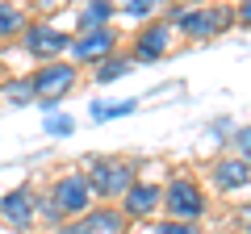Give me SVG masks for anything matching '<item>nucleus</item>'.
Segmentation results:
<instances>
[{"mask_svg": "<svg viewBox=\"0 0 251 234\" xmlns=\"http://www.w3.org/2000/svg\"><path fill=\"white\" fill-rule=\"evenodd\" d=\"M88 188L100 192V197H126V192L134 188V171H130V163L97 159L92 163V176H88Z\"/></svg>", "mask_w": 251, "mask_h": 234, "instance_id": "obj_1", "label": "nucleus"}, {"mask_svg": "<svg viewBox=\"0 0 251 234\" xmlns=\"http://www.w3.org/2000/svg\"><path fill=\"white\" fill-rule=\"evenodd\" d=\"M172 17L180 21V29L188 38H214V34H222L230 25L234 13L222 9V4H201V9H188V13H172Z\"/></svg>", "mask_w": 251, "mask_h": 234, "instance_id": "obj_2", "label": "nucleus"}, {"mask_svg": "<svg viewBox=\"0 0 251 234\" xmlns=\"http://www.w3.org/2000/svg\"><path fill=\"white\" fill-rule=\"evenodd\" d=\"M163 201H168V213L176 222H188V226L205 213V197H201V188L193 180H172L168 192H163Z\"/></svg>", "mask_w": 251, "mask_h": 234, "instance_id": "obj_3", "label": "nucleus"}, {"mask_svg": "<svg viewBox=\"0 0 251 234\" xmlns=\"http://www.w3.org/2000/svg\"><path fill=\"white\" fill-rule=\"evenodd\" d=\"M34 96L38 100H46V109L54 105L59 96H67V88L75 84V67L72 63H50V67H42V71H34Z\"/></svg>", "mask_w": 251, "mask_h": 234, "instance_id": "obj_4", "label": "nucleus"}, {"mask_svg": "<svg viewBox=\"0 0 251 234\" xmlns=\"http://www.w3.org/2000/svg\"><path fill=\"white\" fill-rule=\"evenodd\" d=\"M54 209L59 213H88V205H92V188H88V176H63L59 184H54Z\"/></svg>", "mask_w": 251, "mask_h": 234, "instance_id": "obj_5", "label": "nucleus"}, {"mask_svg": "<svg viewBox=\"0 0 251 234\" xmlns=\"http://www.w3.org/2000/svg\"><path fill=\"white\" fill-rule=\"evenodd\" d=\"M113 46H117L113 29H88V34H80L72 42V54L75 59H88V63H105L109 54H113Z\"/></svg>", "mask_w": 251, "mask_h": 234, "instance_id": "obj_6", "label": "nucleus"}, {"mask_svg": "<svg viewBox=\"0 0 251 234\" xmlns=\"http://www.w3.org/2000/svg\"><path fill=\"white\" fill-rule=\"evenodd\" d=\"M67 46H72V42H67L54 25H29L25 29V50L38 54V59H59Z\"/></svg>", "mask_w": 251, "mask_h": 234, "instance_id": "obj_7", "label": "nucleus"}, {"mask_svg": "<svg viewBox=\"0 0 251 234\" xmlns=\"http://www.w3.org/2000/svg\"><path fill=\"white\" fill-rule=\"evenodd\" d=\"M0 217H4V222L9 226H29L34 222V192L29 188H13V192H4V197H0Z\"/></svg>", "mask_w": 251, "mask_h": 234, "instance_id": "obj_8", "label": "nucleus"}, {"mask_svg": "<svg viewBox=\"0 0 251 234\" xmlns=\"http://www.w3.org/2000/svg\"><path fill=\"white\" fill-rule=\"evenodd\" d=\"M159 201H163V188H155V184H134V188L126 192V205H122V209H126L130 217H147Z\"/></svg>", "mask_w": 251, "mask_h": 234, "instance_id": "obj_9", "label": "nucleus"}, {"mask_svg": "<svg viewBox=\"0 0 251 234\" xmlns=\"http://www.w3.org/2000/svg\"><path fill=\"white\" fill-rule=\"evenodd\" d=\"M163 50H168V25H147L134 42V59H159Z\"/></svg>", "mask_w": 251, "mask_h": 234, "instance_id": "obj_10", "label": "nucleus"}, {"mask_svg": "<svg viewBox=\"0 0 251 234\" xmlns=\"http://www.w3.org/2000/svg\"><path fill=\"white\" fill-rule=\"evenodd\" d=\"M100 230H105V234H117V230H122V217H117L113 209H100V213H88L80 226H72L67 234H100Z\"/></svg>", "mask_w": 251, "mask_h": 234, "instance_id": "obj_11", "label": "nucleus"}, {"mask_svg": "<svg viewBox=\"0 0 251 234\" xmlns=\"http://www.w3.org/2000/svg\"><path fill=\"white\" fill-rule=\"evenodd\" d=\"M214 171H218V184H222V188H243V184L251 180V167L243 159H222Z\"/></svg>", "mask_w": 251, "mask_h": 234, "instance_id": "obj_12", "label": "nucleus"}, {"mask_svg": "<svg viewBox=\"0 0 251 234\" xmlns=\"http://www.w3.org/2000/svg\"><path fill=\"white\" fill-rule=\"evenodd\" d=\"M34 100V84L29 80H13V84H0V105H29Z\"/></svg>", "mask_w": 251, "mask_h": 234, "instance_id": "obj_13", "label": "nucleus"}, {"mask_svg": "<svg viewBox=\"0 0 251 234\" xmlns=\"http://www.w3.org/2000/svg\"><path fill=\"white\" fill-rule=\"evenodd\" d=\"M138 100H109V105H92V121H113V117L134 113Z\"/></svg>", "mask_w": 251, "mask_h": 234, "instance_id": "obj_14", "label": "nucleus"}, {"mask_svg": "<svg viewBox=\"0 0 251 234\" xmlns=\"http://www.w3.org/2000/svg\"><path fill=\"white\" fill-rule=\"evenodd\" d=\"M126 71H130V59L122 54V59H105V63H97L92 75H97V84H113V80H122Z\"/></svg>", "mask_w": 251, "mask_h": 234, "instance_id": "obj_15", "label": "nucleus"}, {"mask_svg": "<svg viewBox=\"0 0 251 234\" xmlns=\"http://www.w3.org/2000/svg\"><path fill=\"white\" fill-rule=\"evenodd\" d=\"M109 17H113V4H88V9L80 13V25H84V34H88V29H105Z\"/></svg>", "mask_w": 251, "mask_h": 234, "instance_id": "obj_16", "label": "nucleus"}, {"mask_svg": "<svg viewBox=\"0 0 251 234\" xmlns=\"http://www.w3.org/2000/svg\"><path fill=\"white\" fill-rule=\"evenodd\" d=\"M21 25H25V21H21V13L13 9V4H0V38H4V34H17Z\"/></svg>", "mask_w": 251, "mask_h": 234, "instance_id": "obj_17", "label": "nucleus"}, {"mask_svg": "<svg viewBox=\"0 0 251 234\" xmlns=\"http://www.w3.org/2000/svg\"><path fill=\"white\" fill-rule=\"evenodd\" d=\"M72 130H75V121L67 113H50L46 117V134H72Z\"/></svg>", "mask_w": 251, "mask_h": 234, "instance_id": "obj_18", "label": "nucleus"}, {"mask_svg": "<svg viewBox=\"0 0 251 234\" xmlns=\"http://www.w3.org/2000/svg\"><path fill=\"white\" fill-rule=\"evenodd\" d=\"M122 13L130 21H143V17H151L155 13V0H134V4H122Z\"/></svg>", "mask_w": 251, "mask_h": 234, "instance_id": "obj_19", "label": "nucleus"}, {"mask_svg": "<svg viewBox=\"0 0 251 234\" xmlns=\"http://www.w3.org/2000/svg\"><path fill=\"white\" fill-rule=\"evenodd\" d=\"M234 146H239V155H243V159L251 163V126H247V130H239V138H234Z\"/></svg>", "mask_w": 251, "mask_h": 234, "instance_id": "obj_20", "label": "nucleus"}, {"mask_svg": "<svg viewBox=\"0 0 251 234\" xmlns=\"http://www.w3.org/2000/svg\"><path fill=\"white\" fill-rule=\"evenodd\" d=\"M159 234H197V226H188V222H168Z\"/></svg>", "mask_w": 251, "mask_h": 234, "instance_id": "obj_21", "label": "nucleus"}, {"mask_svg": "<svg viewBox=\"0 0 251 234\" xmlns=\"http://www.w3.org/2000/svg\"><path fill=\"white\" fill-rule=\"evenodd\" d=\"M239 21H247V25H251V0H247V4L239 9Z\"/></svg>", "mask_w": 251, "mask_h": 234, "instance_id": "obj_22", "label": "nucleus"}]
</instances>
